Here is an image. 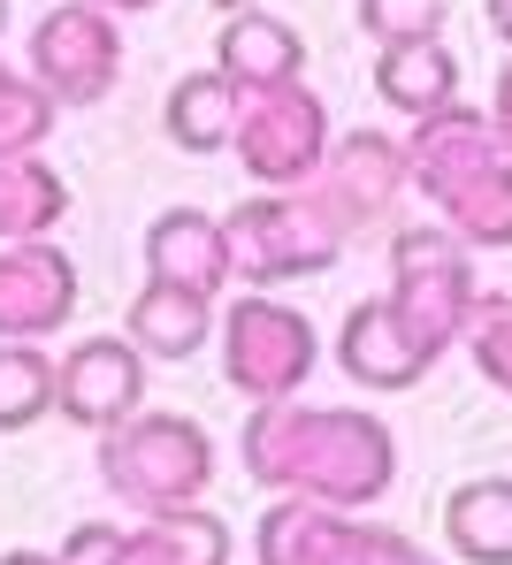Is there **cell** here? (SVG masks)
Segmentation results:
<instances>
[{"mask_svg": "<svg viewBox=\"0 0 512 565\" xmlns=\"http://www.w3.org/2000/svg\"><path fill=\"white\" fill-rule=\"evenodd\" d=\"M237 459L253 473V489L313 497V504H337V512H367L398 481V436L367 405H299V397H276V405L245 413Z\"/></svg>", "mask_w": 512, "mask_h": 565, "instance_id": "6da1fadb", "label": "cell"}, {"mask_svg": "<svg viewBox=\"0 0 512 565\" xmlns=\"http://www.w3.org/2000/svg\"><path fill=\"white\" fill-rule=\"evenodd\" d=\"M100 481L138 512H177L214 489V436L184 413H130L100 436Z\"/></svg>", "mask_w": 512, "mask_h": 565, "instance_id": "7a4b0ae2", "label": "cell"}, {"mask_svg": "<svg viewBox=\"0 0 512 565\" xmlns=\"http://www.w3.org/2000/svg\"><path fill=\"white\" fill-rule=\"evenodd\" d=\"M383 298L398 306V321H406L413 337L444 360V352L467 337L474 306H482L474 253H467L444 222H398V230H391V290H383Z\"/></svg>", "mask_w": 512, "mask_h": 565, "instance_id": "3957f363", "label": "cell"}, {"mask_svg": "<svg viewBox=\"0 0 512 565\" xmlns=\"http://www.w3.org/2000/svg\"><path fill=\"white\" fill-rule=\"evenodd\" d=\"M214 344H222V382L253 405H276V397H299L321 367V329H313L299 306L268 298V290H245L222 321H214Z\"/></svg>", "mask_w": 512, "mask_h": 565, "instance_id": "277c9868", "label": "cell"}, {"mask_svg": "<svg viewBox=\"0 0 512 565\" xmlns=\"http://www.w3.org/2000/svg\"><path fill=\"white\" fill-rule=\"evenodd\" d=\"M230 230V260H237V282H299V276H321L344 260V230L313 206L307 191H253L222 214Z\"/></svg>", "mask_w": 512, "mask_h": 565, "instance_id": "5b68a950", "label": "cell"}, {"mask_svg": "<svg viewBox=\"0 0 512 565\" xmlns=\"http://www.w3.org/2000/svg\"><path fill=\"white\" fill-rule=\"evenodd\" d=\"M337 146V122H329V99L313 85H284V93H253L237 115V169L253 177V191H307L321 177Z\"/></svg>", "mask_w": 512, "mask_h": 565, "instance_id": "8992f818", "label": "cell"}, {"mask_svg": "<svg viewBox=\"0 0 512 565\" xmlns=\"http://www.w3.org/2000/svg\"><path fill=\"white\" fill-rule=\"evenodd\" d=\"M23 70H31V85L54 99V107H100L122 85V23L107 8L62 0V8H46L31 23Z\"/></svg>", "mask_w": 512, "mask_h": 565, "instance_id": "52a82bcc", "label": "cell"}, {"mask_svg": "<svg viewBox=\"0 0 512 565\" xmlns=\"http://www.w3.org/2000/svg\"><path fill=\"white\" fill-rule=\"evenodd\" d=\"M406 191L413 184H406V146H398V138H383V130H344V138L329 146L321 177L307 184V199L344 230V237H360V230H383Z\"/></svg>", "mask_w": 512, "mask_h": 565, "instance_id": "ba28073f", "label": "cell"}, {"mask_svg": "<svg viewBox=\"0 0 512 565\" xmlns=\"http://www.w3.org/2000/svg\"><path fill=\"white\" fill-rule=\"evenodd\" d=\"M146 352L130 337H85L54 360V413L85 436L122 428L130 413H146Z\"/></svg>", "mask_w": 512, "mask_h": 565, "instance_id": "9c48e42d", "label": "cell"}, {"mask_svg": "<svg viewBox=\"0 0 512 565\" xmlns=\"http://www.w3.org/2000/svg\"><path fill=\"white\" fill-rule=\"evenodd\" d=\"M77 313V260L54 237L0 245V344H46Z\"/></svg>", "mask_w": 512, "mask_h": 565, "instance_id": "30bf717a", "label": "cell"}, {"mask_svg": "<svg viewBox=\"0 0 512 565\" xmlns=\"http://www.w3.org/2000/svg\"><path fill=\"white\" fill-rule=\"evenodd\" d=\"M337 367L360 382V390H375V397H398V390H420V382H428L436 352L398 321L391 298H360V306L337 321Z\"/></svg>", "mask_w": 512, "mask_h": 565, "instance_id": "8fae6325", "label": "cell"}, {"mask_svg": "<svg viewBox=\"0 0 512 565\" xmlns=\"http://www.w3.org/2000/svg\"><path fill=\"white\" fill-rule=\"evenodd\" d=\"M398 146H406V184L420 191L428 206H436V199H444L451 184H467L474 169H490V161H512L505 138L490 130V115H482V107H467V99H451L444 115H420V122H413Z\"/></svg>", "mask_w": 512, "mask_h": 565, "instance_id": "7c38bea8", "label": "cell"}, {"mask_svg": "<svg viewBox=\"0 0 512 565\" xmlns=\"http://www.w3.org/2000/svg\"><path fill=\"white\" fill-rule=\"evenodd\" d=\"M360 551H367V520L313 497H276L253 527L260 565H360Z\"/></svg>", "mask_w": 512, "mask_h": 565, "instance_id": "4fadbf2b", "label": "cell"}, {"mask_svg": "<svg viewBox=\"0 0 512 565\" xmlns=\"http://www.w3.org/2000/svg\"><path fill=\"white\" fill-rule=\"evenodd\" d=\"M146 282H177V290H200L214 298L222 282H237V260H230V230L222 214H200V206H161L146 222Z\"/></svg>", "mask_w": 512, "mask_h": 565, "instance_id": "5bb4252c", "label": "cell"}, {"mask_svg": "<svg viewBox=\"0 0 512 565\" xmlns=\"http://www.w3.org/2000/svg\"><path fill=\"white\" fill-rule=\"evenodd\" d=\"M214 70L237 85V93H284V85H307V31L268 15V8H245V15H222V39H214Z\"/></svg>", "mask_w": 512, "mask_h": 565, "instance_id": "9a60e30c", "label": "cell"}, {"mask_svg": "<svg viewBox=\"0 0 512 565\" xmlns=\"http://www.w3.org/2000/svg\"><path fill=\"white\" fill-rule=\"evenodd\" d=\"M237 115H245V93H237L222 70H184V77L169 85V99H161V130H169V146L192 153V161L230 153Z\"/></svg>", "mask_w": 512, "mask_h": 565, "instance_id": "2e32d148", "label": "cell"}, {"mask_svg": "<svg viewBox=\"0 0 512 565\" xmlns=\"http://www.w3.org/2000/svg\"><path fill=\"white\" fill-rule=\"evenodd\" d=\"M444 551L459 565H512V473H474L444 497Z\"/></svg>", "mask_w": 512, "mask_h": 565, "instance_id": "e0dca14e", "label": "cell"}, {"mask_svg": "<svg viewBox=\"0 0 512 565\" xmlns=\"http://www.w3.org/2000/svg\"><path fill=\"white\" fill-rule=\"evenodd\" d=\"M122 337L146 360H192L200 344H214V298L177 290V282H138V298L122 313Z\"/></svg>", "mask_w": 512, "mask_h": 565, "instance_id": "ac0fdd59", "label": "cell"}, {"mask_svg": "<svg viewBox=\"0 0 512 565\" xmlns=\"http://www.w3.org/2000/svg\"><path fill=\"white\" fill-rule=\"evenodd\" d=\"M230 551H237V535L206 504L138 512V527H122V565H230Z\"/></svg>", "mask_w": 512, "mask_h": 565, "instance_id": "d6986e66", "label": "cell"}, {"mask_svg": "<svg viewBox=\"0 0 512 565\" xmlns=\"http://www.w3.org/2000/svg\"><path fill=\"white\" fill-rule=\"evenodd\" d=\"M375 99L398 107L406 122L420 115H444L459 99V54L444 39H406V46H383L375 54Z\"/></svg>", "mask_w": 512, "mask_h": 565, "instance_id": "ffe728a7", "label": "cell"}, {"mask_svg": "<svg viewBox=\"0 0 512 565\" xmlns=\"http://www.w3.org/2000/svg\"><path fill=\"white\" fill-rule=\"evenodd\" d=\"M436 222L467 253H512V161H490L467 184H451L436 199Z\"/></svg>", "mask_w": 512, "mask_h": 565, "instance_id": "44dd1931", "label": "cell"}, {"mask_svg": "<svg viewBox=\"0 0 512 565\" xmlns=\"http://www.w3.org/2000/svg\"><path fill=\"white\" fill-rule=\"evenodd\" d=\"M62 214H70V184H62L54 161H39V153H0V245L54 237Z\"/></svg>", "mask_w": 512, "mask_h": 565, "instance_id": "7402d4cb", "label": "cell"}, {"mask_svg": "<svg viewBox=\"0 0 512 565\" xmlns=\"http://www.w3.org/2000/svg\"><path fill=\"white\" fill-rule=\"evenodd\" d=\"M54 413V352L46 344H0V436H23Z\"/></svg>", "mask_w": 512, "mask_h": 565, "instance_id": "603a6c76", "label": "cell"}, {"mask_svg": "<svg viewBox=\"0 0 512 565\" xmlns=\"http://www.w3.org/2000/svg\"><path fill=\"white\" fill-rule=\"evenodd\" d=\"M54 122H62V107L31 85V70L0 62V153H39L54 138Z\"/></svg>", "mask_w": 512, "mask_h": 565, "instance_id": "cb8c5ba5", "label": "cell"}, {"mask_svg": "<svg viewBox=\"0 0 512 565\" xmlns=\"http://www.w3.org/2000/svg\"><path fill=\"white\" fill-rule=\"evenodd\" d=\"M459 344H467L474 375L512 397V298H505V290H482V306H474V321H467Z\"/></svg>", "mask_w": 512, "mask_h": 565, "instance_id": "d4e9b609", "label": "cell"}, {"mask_svg": "<svg viewBox=\"0 0 512 565\" xmlns=\"http://www.w3.org/2000/svg\"><path fill=\"white\" fill-rule=\"evenodd\" d=\"M352 15L383 54V46H406V39H444L451 0H352Z\"/></svg>", "mask_w": 512, "mask_h": 565, "instance_id": "484cf974", "label": "cell"}, {"mask_svg": "<svg viewBox=\"0 0 512 565\" xmlns=\"http://www.w3.org/2000/svg\"><path fill=\"white\" fill-rule=\"evenodd\" d=\"M62 565H122V527H107V520H77L70 535H62Z\"/></svg>", "mask_w": 512, "mask_h": 565, "instance_id": "4316f807", "label": "cell"}, {"mask_svg": "<svg viewBox=\"0 0 512 565\" xmlns=\"http://www.w3.org/2000/svg\"><path fill=\"white\" fill-rule=\"evenodd\" d=\"M360 565H444V558H436V551H420V543H413V535H398V527H367Z\"/></svg>", "mask_w": 512, "mask_h": 565, "instance_id": "83f0119b", "label": "cell"}, {"mask_svg": "<svg viewBox=\"0 0 512 565\" xmlns=\"http://www.w3.org/2000/svg\"><path fill=\"white\" fill-rule=\"evenodd\" d=\"M482 115H490V130L505 138V153H512V54L498 62V93H490V107H482Z\"/></svg>", "mask_w": 512, "mask_h": 565, "instance_id": "f1b7e54d", "label": "cell"}, {"mask_svg": "<svg viewBox=\"0 0 512 565\" xmlns=\"http://www.w3.org/2000/svg\"><path fill=\"white\" fill-rule=\"evenodd\" d=\"M482 15H490V31L512 46V0H482Z\"/></svg>", "mask_w": 512, "mask_h": 565, "instance_id": "f546056e", "label": "cell"}, {"mask_svg": "<svg viewBox=\"0 0 512 565\" xmlns=\"http://www.w3.org/2000/svg\"><path fill=\"white\" fill-rule=\"evenodd\" d=\"M85 8H107V15L122 23V15H146V8H161V0H85Z\"/></svg>", "mask_w": 512, "mask_h": 565, "instance_id": "4dcf8cb0", "label": "cell"}, {"mask_svg": "<svg viewBox=\"0 0 512 565\" xmlns=\"http://www.w3.org/2000/svg\"><path fill=\"white\" fill-rule=\"evenodd\" d=\"M0 565H62L54 551H0Z\"/></svg>", "mask_w": 512, "mask_h": 565, "instance_id": "1f68e13d", "label": "cell"}, {"mask_svg": "<svg viewBox=\"0 0 512 565\" xmlns=\"http://www.w3.org/2000/svg\"><path fill=\"white\" fill-rule=\"evenodd\" d=\"M200 8H214V15H245V8H260V0H200Z\"/></svg>", "mask_w": 512, "mask_h": 565, "instance_id": "d6a6232c", "label": "cell"}, {"mask_svg": "<svg viewBox=\"0 0 512 565\" xmlns=\"http://www.w3.org/2000/svg\"><path fill=\"white\" fill-rule=\"evenodd\" d=\"M0 39H8V0H0Z\"/></svg>", "mask_w": 512, "mask_h": 565, "instance_id": "836d02e7", "label": "cell"}]
</instances>
